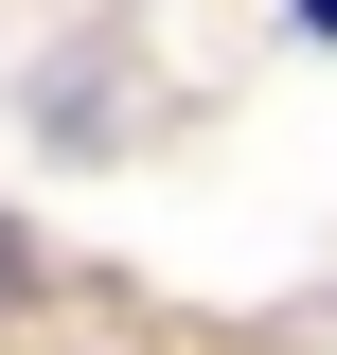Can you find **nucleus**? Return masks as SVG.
<instances>
[{
  "label": "nucleus",
  "mask_w": 337,
  "mask_h": 355,
  "mask_svg": "<svg viewBox=\"0 0 337 355\" xmlns=\"http://www.w3.org/2000/svg\"><path fill=\"white\" fill-rule=\"evenodd\" d=\"M0 302H18V231H0Z\"/></svg>",
  "instance_id": "nucleus-1"
},
{
  "label": "nucleus",
  "mask_w": 337,
  "mask_h": 355,
  "mask_svg": "<svg viewBox=\"0 0 337 355\" xmlns=\"http://www.w3.org/2000/svg\"><path fill=\"white\" fill-rule=\"evenodd\" d=\"M302 18H320V36H337V0H302Z\"/></svg>",
  "instance_id": "nucleus-2"
}]
</instances>
